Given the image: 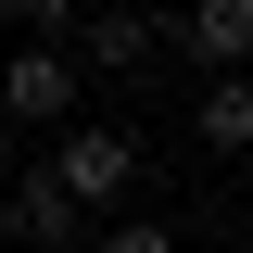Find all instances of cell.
<instances>
[{
    "label": "cell",
    "mask_w": 253,
    "mask_h": 253,
    "mask_svg": "<svg viewBox=\"0 0 253 253\" xmlns=\"http://www.w3.org/2000/svg\"><path fill=\"white\" fill-rule=\"evenodd\" d=\"M51 190L76 203V215H89V203H126V190H139V126H101V114H76V126L51 139Z\"/></svg>",
    "instance_id": "1"
},
{
    "label": "cell",
    "mask_w": 253,
    "mask_h": 253,
    "mask_svg": "<svg viewBox=\"0 0 253 253\" xmlns=\"http://www.w3.org/2000/svg\"><path fill=\"white\" fill-rule=\"evenodd\" d=\"M0 114L13 126H76V63L63 51H13L0 63Z\"/></svg>",
    "instance_id": "2"
},
{
    "label": "cell",
    "mask_w": 253,
    "mask_h": 253,
    "mask_svg": "<svg viewBox=\"0 0 253 253\" xmlns=\"http://www.w3.org/2000/svg\"><path fill=\"white\" fill-rule=\"evenodd\" d=\"M152 51H165L152 13H76V63H101V76H139Z\"/></svg>",
    "instance_id": "3"
},
{
    "label": "cell",
    "mask_w": 253,
    "mask_h": 253,
    "mask_svg": "<svg viewBox=\"0 0 253 253\" xmlns=\"http://www.w3.org/2000/svg\"><path fill=\"white\" fill-rule=\"evenodd\" d=\"M165 38H177V51H203L215 76H253V0H203L190 26H165Z\"/></svg>",
    "instance_id": "4"
},
{
    "label": "cell",
    "mask_w": 253,
    "mask_h": 253,
    "mask_svg": "<svg viewBox=\"0 0 253 253\" xmlns=\"http://www.w3.org/2000/svg\"><path fill=\"white\" fill-rule=\"evenodd\" d=\"M76 228H89V215L51 190V165H26V177H13V241H26V253H63Z\"/></svg>",
    "instance_id": "5"
},
{
    "label": "cell",
    "mask_w": 253,
    "mask_h": 253,
    "mask_svg": "<svg viewBox=\"0 0 253 253\" xmlns=\"http://www.w3.org/2000/svg\"><path fill=\"white\" fill-rule=\"evenodd\" d=\"M190 126H203V152H253V76H203Z\"/></svg>",
    "instance_id": "6"
},
{
    "label": "cell",
    "mask_w": 253,
    "mask_h": 253,
    "mask_svg": "<svg viewBox=\"0 0 253 253\" xmlns=\"http://www.w3.org/2000/svg\"><path fill=\"white\" fill-rule=\"evenodd\" d=\"M89 253H177V228H152V215H114Z\"/></svg>",
    "instance_id": "7"
}]
</instances>
